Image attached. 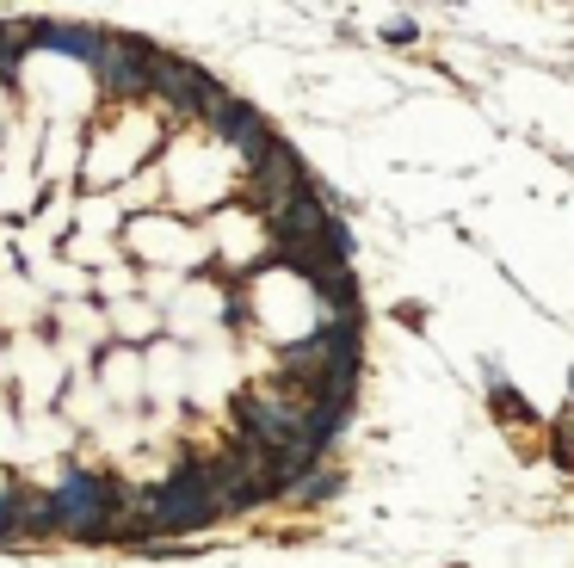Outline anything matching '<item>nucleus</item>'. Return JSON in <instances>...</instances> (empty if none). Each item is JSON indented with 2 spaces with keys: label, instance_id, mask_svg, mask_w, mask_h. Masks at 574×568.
<instances>
[{
  "label": "nucleus",
  "instance_id": "f257e3e1",
  "mask_svg": "<svg viewBox=\"0 0 574 568\" xmlns=\"http://www.w3.org/2000/svg\"><path fill=\"white\" fill-rule=\"evenodd\" d=\"M142 507H149V525L155 531H198L223 513V501L210 494V476L204 464H186V470H173L161 488L142 494Z\"/></svg>",
  "mask_w": 574,
  "mask_h": 568
},
{
  "label": "nucleus",
  "instance_id": "f03ea898",
  "mask_svg": "<svg viewBox=\"0 0 574 568\" xmlns=\"http://www.w3.org/2000/svg\"><path fill=\"white\" fill-rule=\"evenodd\" d=\"M309 186H315V180H309V167L297 161V149H291V142H272V155L247 167V204H254V210H266V223L278 217L284 204H297Z\"/></svg>",
  "mask_w": 574,
  "mask_h": 568
},
{
  "label": "nucleus",
  "instance_id": "7ed1b4c3",
  "mask_svg": "<svg viewBox=\"0 0 574 568\" xmlns=\"http://www.w3.org/2000/svg\"><path fill=\"white\" fill-rule=\"evenodd\" d=\"M155 62H161L155 44L112 38V44H105V62H99V81L112 87V93H142V87H155Z\"/></svg>",
  "mask_w": 574,
  "mask_h": 568
},
{
  "label": "nucleus",
  "instance_id": "20e7f679",
  "mask_svg": "<svg viewBox=\"0 0 574 568\" xmlns=\"http://www.w3.org/2000/svg\"><path fill=\"white\" fill-rule=\"evenodd\" d=\"M210 130H217L223 142H235V149L247 155V167L266 161V155H272V142H278V136L266 130V118L254 112V105H241V99H229V93L217 99V112H210Z\"/></svg>",
  "mask_w": 574,
  "mask_h": 568
},
{
  "label": "nucleus",
  "instance_id": "39448f33",
  "mask_svg": "<svg viewBox=\"0 0 574 568\" xmlns=\"http://www.w3.org/2000/svg\"><path fill=\"white\" fill-rule=\"evenodd\" d=\"M38 44L44 50H62L75 62H105V44H112V31H81V25H38Z\"/></svg>",
  "mask_w": 574,
  "mask_h": 568
},
{
  "label": "nucleus",
  "instance_id": "423d86ee",
  "mask_svg": "<svg viewBox=\"0 0 574 568\" xmlns=\"http://www.w3.org/2000/svg\"><path fill=\"white\" fill-rule=\"evenodd\" d=\"M488 402H494V414L500 420H531V408H525V396H519V389H507V383H488Z\"/></svg>",
  "mask_w": 574,
  "mask_h": 568
},
{
  "label": "nucleus",
  "instance_id": "0eeeda50",
  "mask_svg": "<svg viewBox=\"0 0 574 568\" xmlns=\"http://www.w3.org/2000/svg\"><path fill=\"white\" fill-rule=\"evenodd\" d=\"M328 494H340V476L315 464V470H309V476L297 482V494H291V501H328Z\"/></svg>",
  "mask_w": 574,
  "mask_h": 568
},
{
  "label": "nucleus",
  "instance_id": "6e6552de",
  "mask_svg": "<svg viewBox=\"0 0 574 568\" xmlns=\"http://www.w3.org/2000/svg\"><path fill=\"white\" fill-rule=\"evenodd\" d=\"M556 464L574 470V426H556Z\"/></svg>",
  "mask_w": 574,
  "mask_h": 568
},
{
  "label": "nucleus",
  "instance_id": "1a4fd4ad",
  "mask_svg": "<svg viewBox=\"0 0 574 568\" xmlns=\"http://www.w3.org/2000/svg\"><path fill=\"white\" fill-rule=\"evenodd\" d=\"M383 38H389V44H414V25H408V19H396V25L383 31Z\"/></svg>",
  "mask_w": 574,
  "mask_h": 568
}]
</instances>
